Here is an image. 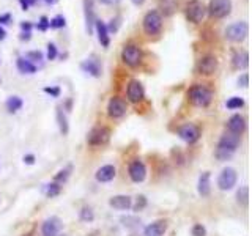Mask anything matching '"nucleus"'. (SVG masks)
Returning a JSON list of instances; mask_svg holds the SVG:
<instances>
[{
  "mask_svg": "<svg viewBox=\"0 0 252 236\" xmlns=\"http://www.w3.org/2000/svg\"><path fill=\"white\" fill-rule=\"evenodd\" d=\"M239 142H241L239 136L232 132H225L224 136L219 139V143L216 148V157L219 161H229V159L235 155L236 148L239 146Z\"/></svg>",
  "mask_w": 252,
  "mask_h": 236,
  "instance_id": "obj_1",
  "label": "nucleus"
},
{
  "mask_svg": "<svg viewBox=\"0 0 252 236\" xmlns=\"http://www.w3.org/2000/svg\"><path fill=\"white\" fill-rule=\"evenodd\" d=\"M188 99L195 107H208L213 101V92L205 85H192L188 90Z\"/></svg>",
  "mask_w": 252,
  "mask_h": 236,
  "instance_id": "obj_2",
  "label": "nucleus"
},
{
  "mask_svg": "<svg viewBox=\"0 0 252 236\" xmlns=\"http://www.w3.org/2000/svg\"><path fill=\"white\" fill-rule=\"evenodd\" d=\"M142 27L145 35L148 36H156L161 33L162 30V16L159 15V11L151 10L142 19Z\"/></svg>",
  "mask_w": 252,
  "mask_h": 236,
  "instance_id": "obj_3",
  "label": "nucleus"
},
{
  "mask_svg": "<svg viewBox=\"0 0 252 236\" xmlns=\"http://www.w3.org/2000/svg\"><path fill=\"white\" fill-rule=\"evenodd\" d=\"M248 35H249V25L244 21L233 22L225 29V38L232 43H241L248 38Z\"/></svg>",
  "mask_w": 252,
  "mask_h": 236,
  "instance_id": "obj_4",
  "label": "nucleus"
},
{
  "mask_svg": "<svg viewBox=\"0 0 252 236\" xmlns=\"http://www.w3.org/2000/svg\"><path fill=\"white\" fill-rule=\"evenodd\" d=\"M122 60L126 66L136 68L141 65L142 62V50L136 44H126L122 50Z\"/></svg>",
  "mask_w": 252,
  "mask_h": 236,
  "instance_id": "obj_5",
  "label": "nucleus"
},
{
  "mask_svg": "<svg viewBox=\"0 0 252 236\" xmlns=\"http://www.w3.org/2000/svg\"><path fill=\"white\" fill-rule=\"evenodd\" d=\"M186 17L189 22L192 24H200L204 21V17L206 15V8L205 5L200 2V0H189L186 5Z\"/></svg>",
  "mask_w": 252,
  "mask_h": 236,
  "instance_id": "obj_6",
  "label": "nucleus"
},
{
  "mask_svg": "<svg viewBox=\"0 0 252 236\" xmlns=\"http://www.w3.org/2000/svg\"><path fill=\"white\" fill-rule=\"evenodd\" d=\"M206 11L213 19H222L230 15L232 0H210Z\"/></svg>",
  "mask_w": 252,
  "mask_h": 236,
  "instance_id": "obj_7",
  "label": "nucleus"
},
{
  "mask_svg": "<svg viewBox=\"0 0 252 236\" xmlns=\"http://www.w3.org/2000/svg\"><path fill=\"white\" fill-rule=\"evenodd\" d=\"M110 139V129L106 126H98L87 134V143L92 146H101L106 145Z\"/></svg>",
  "mask_w": 252,
  "mask_h": 236,
  "instance_id": "obj_8",
  "label": "nucleus"
},
{
  "mask_svg": "<svg viewBox=\"0 0 252 236\" xmlns=\"http://www.w3.org/2000/svg\"><path fill=\"white\" fill-rule=\"evenodd\" d=\"M238 173L233 167H225L218 176V188L220 190H230L236 186Z\"/></svg>",
  "mask_w": 252,
  "mask_h": 236,
  "instance_id": "obj_9",
  "label": "nucleus"
},
{
  "mask_svg": "<svg viewBox=\"0 0 252 236\" xmlns=\"http://www.w3.org/2000/svg\"><path fill=\"white\" fill-rule=\"evenodd\" d=\"M178 136L183 142H186L189 145L195 143L200 139V127L192 125V123H186L178 129Z\"/></svg>",
  "mask_w": 252,
  "mask_h": 236,
  "instance_id": "obj_10",
  "label": "nucleus"
},
{
  "mask_svg": "<svg viewBox=\"0 0 252 236\" xmlns=\"http://www.w3.org/2000/svg\"><path fill=\"white\" fill-rule=\"evenodd\" d=\"M126 110H128V106H126V101L123 98L113 96L107 103V113L110 118H122Z\"/></svg>",
  "mask_w": 252,
  "mask_h": 236,
  "instance_id": "obj_11",
  "label": "nucleus"
},
{
  "mask_svg": "<svg viewBox=\"0 0 252 236\" xmlns=\"http://www.w3.org/2000/svg\"><path fill=\"white\" fill-rule=\"evenodd\" d=\"M80 69L84 73L93 76V78H101V74H103V65H101V62L96 55H90L88 59L82 62Z\"/></svg>",
  "mask_w": 252,
  "mask_h": 236,
  "instance_id": "obj_12",
  "label": "nucleus"
},
{
  "mask_svg": "<svg viewBox=\"0 0 252 236\" xmlns=\"http://www.w3.org/2000/svg\"><path fill=\"white\" fill-rule=\"evenodd\" d=\"M63 228V222L57 216H50L41 225V235L43 236H57Z\"/></svg>",
  "mask_w": 252,
  "mask_h": 236,
  "instance_id": "obj_13",
  "label": "nucleus"
},
{
  "mask_svg": "<svg viewBox=\"0 0 252 236\" xmlns=\"http://www.w3.org/2000/svg\"><path fill=\"white\" fill-rule=\"evenodd\" d=\"M218 69V59L214 55H205L202 57L197 63V73L204 76L214 74Z\"/></svg>",
  "mask_w": 252,
  "mask_h": 236,
  "instance_id": "obj_14",
  "label": "nucleus"
},
{
  "mask_svg": "<svg viewBox=\"0 0 252 236\" xmlns=\"http://www.w3.org/2000/svg\"><path fill=\"white\" fill-rule=\"evenodd\" d=\"M126 96H128L131 103H141V101L145 98L143 85L137 79H132L128 85V90H126Z\"/></svg>",
  "mask_w": 252,
  "mask_h": 236,
  "instance_id": "obj_15",
  "label": "nucleus"
},
{
  "mask_svg": "<svg viewBox=\"0 0 252 236\" xmlns=\"http://www.w3.org/2000/svg\"><path fill=\"white\" fill-rule=\"evenodd\" d=\"M84 15H85V30L88 35H93L94 30V8H93V0H84Z\"/></svg>",
  "mask_w": 252,
  "mask_h": 236,
  "instance_id": "obj_16",
  "label": "nucleus"
},
{
  "mask_svg": "<svg viewBox=\"0 0 252 236\" xmlns=\"http://www.w3.org/2000/svg\"><path fill=\"white\" fill-rule=\"evenodd\" d=\"M145 176H147V167H145V164L142 161H134L131 162L129 165V178L134 183H142L145 180Z\"/></svg>",
  "mask_w": 252,
  "mask_h": 236,
  "instance_id": "obj_17",
  "label": "nucleus"
},
{
  "mask_svg": "<svg viewBox=\"0 0 252 236\" xmlns=\"http://www.w3.org/2000/svg\"><path fill=\"white\" fill-rule=\"evenodd\" d=\"M227 129H229V132H232V134L241 136L243 131L246 129V120H244V117H241L239 113H236V115H232L229 118V121H227Z\"/></svg>",
  "mask_w": 252,
  "mask_h": 236,
  "instance_id": "obj_18",
  "label": "nucleus"
},
{
  "mask_svg": "<svg viewBox=\"0 0 252 236\" xmlns=\"http://www.w3.org/2000/svg\"><path fill=\"white\" fill-rule=\"evenodd\" d=\"M117 175V170L113 165L107 164V165H103V167H99L96 170V173H94V178H96L98 183H109L112 181L113 178Z\"/></svg>",
  "mask_w": 252,
  "mask_h": 236,
  "instance_id": "obj_19",
  "label": "nucleus"
},
{
  "mask_svg": "<svg viewBox=\"0 0 252 236\" xmlns=\"http://www.w3.org/2000/svg\"><path fill=\"white\" fill-rule=\"evenodd\" d=\"M94 30H96L98 35V41L103 47H109L110 44V36H109V30H107V25L101 21V19H96L94 21Z\"/></svg>",
  "mask_w": 252,
  "mask_h": 236,
  "instance_id": "obj_20",
  "label": "nucleus"
},
{
  "mask_svg": "<svg viewBox=\"0 0 252 236\" xmlns=\"http://www.w3.org/2000/svg\"><path fill=\"white\" fill-rule=\"evenodd\" d=\"M109 205L118 211H126L132 206V200L129 195H115L109 200Z\"/></svg>",
  "mask_w": 252,
  "mask_h": 236,
  "instance_id": "obj_21",
  "label": "nucleus"
},
{
  "mask_svg": "<svg viewBox=\"0 0 252 236\" xmlns=\"http://www.w3.org/2000/svg\"><path fill=\"white\" fill-rule=\"evenodd\" d=\"M167 230V222L166 220H156L153 224L145 227L143 236H164Z\"/></svg>",
  "mask_w": 252,
  "mask_h": 236,
  "instance_id": "obj_22",
  "label": "nucleus"
},
{
  "mask_svg": "<svg viewBox=\"0 0 252 236\" xmlns=\"http://www.w3.org/2000/svg\"><path fill=\"white\" fill-rule=\"evenodd\" d=\"M197 190L202 197H208L211 192V183H210V172H204L199 176V184H197Z\"/></svg>",
  "mask_w": 252,
  "mask_h": 236,
  "instance_id": "obj_23",
  "label": "nucleus"
},
{
  "mask_svg": "<svg viewBox=\"0 0 252 236\" xmlns=\"http://www.w3.org/2000/svg\"><path fill=\"white\" fill-rule=\"evenodd\" d=\"M16 66L19 69V73H22V74H35L38 71V66L33 65L32 62H29L25 57H19L16 60Z\"/></svg>",
  "mask_w": 252,
  "mask_h": 236,
  "instance_id": "obj_24",
  "label": "nucleus"
},
{
  "mask_svg": "<svg viewBox=\"0 0 252 236\" xmlns=\"http://www.w3.org/2000/svg\"><path fill=\"white\" fill-rule=\"evenodd\" d=\"M55 117H57V123H59V129L62 132V136H68L69 132V125H68V118L66 113L63 112V109L60 106H57L55 109Z\"/></svg>",
  "mask_w": 252,
  "mask_h": 236,
  "instance_id": "obj_25",
  "label": "nucleus"
},
{
  "mask_svg": "<svg viewBox=\"0 0 252 236\" xmlns=\"http://www.w3.org/2000/svg\"><path fill=\"white\" fill-rule=\"evenodd\" d=\"M176 6H178V2L176 0H159V15L162 16H172L176 11Z\"/></svg>",
  "mask_w": 252,
  "mask_h": 236,
  "instance_id": "obj_26",
  "label": "nucleus"
},
{
  "mask_svg": "<svg viewBox=\"0 0 252 236\" xmlns=\"http://www.w3.org/2000/svg\"><path fill=\"white\" fill-rule=\"evenodd\" d=\"M233 68L235 69H244L249 65V55L248 52H235L233 54Z\"/></svg>",
  "mask_w": 252,
  "mask_h": 236,
  "instance_id": "obj_27",
  "label": "nucleus"
},
{
  "mask_svg": "<svg viewBox=\"0 0 252 236\" xmlns=\"http://www.w3.org/2000/svg\"><path fill=\"white\" fill-rule=\"evenodd\" d=\"M43 192L46 197H49V199H54V197H57L60 192H62V186L59 183H47V184H44V188H43Z\"/></svg>",
  "mask_w": 252,
  "mask_h": 236,
  "instance_id": "obj_28",
  "label": "nucleus"
},
{
  "mask_svg": "<svg viewBox=\"0 0 252 236\" xmlns=\"http://www.w3.org/2000/svg\"><path fill=\"white\" fill-rule=\"evenodd\" d=\"M22 104H24V101L19 98V96H10L8 99H6V103H5L6 110H8L10 113L17 112L22 107Z\"/></svg>",
  "mask_w": 252,
  "mask_h": 236,
  "instance_id": "obj_29",
  "label": "nucleus"
},
{
  "mask_svg": "<svg viewBox=\"0 0 252 236\" xmlns=\"http://www.w3.org/2000/svg\"><path fill=\"white\" fill-rule=\"evenodd\" d=\"M227 109H230V110H236V109H241V107L244 106V99L243 98H239V96H232L227 99Z\"/></svg>",
  "mask_w": 252,
  "mask_h": 236,
  "instance_id": "obj_30",
  "label": "nucleus"
},
{
  "mask_svg": "<svg viewBox=\"0 0 252 236\" xmlns=\"http://www.w3.org/2000/svg\"><path fill=\"white\" fill-rule=\"evenodd\" d=\"M65 25H66V19L62 15H57L55 17L49 19V29H63Z\"/></svg>",
  "mask_w": 252,
  "mask_h": 236,
  "instance_id": "obj_31",
  "label": "nucleus"
},
{
  "mask_svg": "<svg viewBox=\"0 0 252 236\" xmlns=\"http://www.w3.org/2000/svg\"><path fill=\"white\" fill-rule=\"evenodd\" d=\"M236 199L239 205H248L249 202V188L248 186H241L239 190L236 192Z\"/></svg>",
  "mask_w": 252,
  "mask_h": 236,
  "instance_id": "obj_32",
  "label": "nucleus"
},
{
  "mask_svg": "<svg viewBox=\"0 0 252 236\" xmlns=\"http://www.w3.org/2000/svg\"><path fill=\"white\" fill-rule=\"evenodd\" d=\"M79 218L82 222H93L94 220V213L90 206H84L79 211Z\"/></svg>",
  "mask_w": 252,
  "mask_h": 236,
  "instance_id": "obj_33",
  "label": "nucleus"
},
{
  "mask_svg": "<svg viewBox=\"0 0 252 236\" xmlns=\"http://www.w3.org/2000/svg\"><path fill=\"white\" fill-rule=\"evenodd\" d=\"M25 59H27L29 62H32L35 65V63H43L44 57H43V52H40V50H30V52L25 54Z\"/></svg>",
  "mask_w": 252,
  "mask_h": 236,
  "instance_id": "obj_34",
  "label": "nucleus"
},
{
  "mask_svg": "<svg viewBox=\"0 0 252 236\" xmlns=\"http://www.w3.org/2000/svg\"><path fill=\"white\" fill-rule=\"evenodd\" d=\"M69 172H71V167L60 170L59 173H57V175L54 176V183H59V184H62V183L68 181V178H69Z\"/></svg>",
  "mask_w": 252,
  "mask_h": 236,
  "instance_id": "obj_35",
  "label": "nucleus"
},
{
  "mask_svg": "<svg viewBox=\"0 0 252 236\" xmlns=\"http://www.w3.org/2000/svg\"><path fill=\"white\" fill-rule=\"evenodd\" d=\"M192 236H206V228L202 224H195L191 230Z\"/></svg>",
  "mask_w": 252,
  "mask_h": 236,
  "instance_id": "obj_36",
  "label": "nucleus"
},
{
  "mask_svg": "<svg viewBox=\"0 0 252 236\" xmlns=\"http://www.w3.org/2000/svg\"><path fill=\"white\" fill-rule=\"evenodd\" d=\"M57 46L54 43H49L47 44V60H55L57 59Z\"/></svg>",
  "mask_w": 252,
  "mask_h": 236,
  "instance_id": "obj_37",
  "label": "nucleus"
},
{
  "mask_svg": "<svg viewBox=\"0 0 252 236\" xmlns=\"http://www.w3.org/2000/svg\"><path fill=\"white\" fill-rule=\"evenodd\" d=\"M44 93L50 94L52 98H59L60 96V88L59 87H44Z\"/></svg>",
  "mask_w": 252,
  "mask_h": 236,
  "instance_id": "obj_38",
  "label": "nucleus"
},
{
  "mask_svg": "<svg viewBox=\"0 0 252 236\" xmlns=\"http://www.w3.org/2000/svg\"><path fill=\"white\" fill-rule=\"evenodd\" d=\"M36 29L41 30V31H46V30L49 29V19H47L46 16H41L40 22L36 24Z\"/></svg>",
  "mask_w": 252,
  "mask_h": 236,
  "instance_id": "obj_39",
  "label": "nucleus"
},
{
  "mask_svg": "<svg viewBox=\"0 0 252 236\" xmlns=\"http://www.w3.org/2000/svg\"><path fill=\"white\" fill-rule=\"evenodd\" d=\"M145 205H147V199H145L143 195L137 197V203H136V206H134V211H141V209L145 208Z\"/></svg>",
  "mask_w": 252,
  "mask_h": 236,
  "instance_id": "obj_40",
  "label": "nucleus"
},
{
  "mask_svg": "<svg viewBox=\"0 0 252 236\" xmlns=\"http://www.w3.org/2000/svg\"><path fill=\"white\" fill-rule=\"evenodd\" d=\"M36 2H38V0H19V5H21V8L24 11H27L30 6H33Z\"/></svg>",
  "mask_w": 252,
  "mask_h": 236,
  "instance_id": "obj_41",
  "label": "nucleus"
},
{
  "mask_svg": "<svg viewBox=\"0 0 252 236\" xmlns=\"http://www.w3.org/2000/svg\"><path fill=\"white\" fill-rule=\"evenodd\" d=\"M238 85H241V87H244V88L249 85V76H248V73H244V74L239 76V79H238Z\"/></svg>",
  "mask_w": 252,
  "mask_h": 236,
  "instance_id": "obj_42",
  "label": "nucleus"
},
{
  "mask_svg": "<svg viewBox=\"0 0 252 236\" xmlns=\"http://www.w3.org/2000/svg\"><path fill=\"white\" fill-rule=\"evenodd\" d=\"M118 25H120V17L117 16L115 19H112V21H110V25L107 27V30H109V31H117Z\"/></svg>",
  "mask_w": 252,
  "mask_h": 236,
  "instance_id": "obj_43",
  "label": "nucleus"
},
{
  "mask_svg": "<svg viewBox=\"0 0 252 236\" xmlns=\"http://www.w3.org/2000/svg\"><path fill=\"white\" fill-rule=\"evenodd\" d=\"M32 29H33L32 22H21V30L24 33H32Z\"/></svg>",
  "mask_w": 252,
  "mask_h": 236,
  "instance_id": "obj_44",
  "label": "nucleus"
},
{
  "mask_svg": "<svg viewBox=\"0 0 252 236\" xmlns=\"http://www.w3.org/2000/svg\"><path fill=\"white\" fill-rule=\"evenodd\" d=\"M11 22V15L10 13H3V15H0V25L2 24H10Z\"/></svg>",
  "mask_w": 252,
  "mask_h": 236,
  "instance_id": "obj_45",
  "label": "nucleus"
},
{
  "mask_svg": "<svg viewBox=\"0 0 252 236\" xmlns=\"http://www.w3.org/2000/svg\"><path fill=\"white\" fill-rule=\"evenodd\" d=\"M24 162L27 165H33L35 164V156L33 155H25L24 156Z\"/></svg>",
  "mask_w": 252,
  "mask_h": 236,
  "instance_id": "obj_46",
  "label": "nucleus"
},
{
  "mask_svg": "<svg viewBox=\"0 0 252 236\" xmlns=\"http://www.w3.org/2000/svg\"><path fill=\"white\" fill-rule=\"evenodd\" d=\"M123 222H132V218H126V219H123ZM134 222H136V225H139V224H141V222H139L137 219H134ZM125 227H128V228H132V224H125Z\"/></svg>",
  "mask_w": 252,
  "mask_h": 236,
  "instance_id": "obj_47",
  "label": "nucleus"
},
{
  "mask_svg": "<svg viewBox=\"0 0 252 236\" xmlns=\"http://www.w3.org/2000/svg\"><path fill=\"white\" fill-rule=\"evenodd\" d=\"M19 38H21V41H29L30 38H32V33H24V31H22L21 36H19Z\"/></svg>",
  "mask_w": 252,
  "mask_h": 236,
  "instance_id": "obj_48",
  "label": "nucleus"
},
{
  "mask_svg": "<svg viewBox=\"0 0 252 236\" xmlns=\"http://www.w3.org/2000/svg\"><path fill=\"white\" fill-rule=\"evenodd\" d=\"M6 38V30L2 27V25H0V41H3Z\"/></svg>",
  "mask_w": 252,
  "mask_h": 236,
  "instance_id": "obj_49",
  "label": "nucleus"
},
{
  "mask_svg": "<svg viewBox=\"0 0 252 236\" xmlns=\"http://www.w3.org/2000/svg\"><path fill=\"white\" fill-rule=\"evenodd\" d=\"M43 2L46 5H55V3H59V0H43Z\"/></svg>",
  "mask_w": 252,
  "mask_h": 236,
  "instance_id": "obj_50",
  "label": "nucleus"
},
{
  "mask_svg": "<svg viewBox=\"0 0 252 236\" xmlns=\"http://www.w3.org/2000/svg\"><path fill=\"white\" fill-rule=\"evenodd\" d=\"M131 2L134 3L136 6H141V5H143V2H145V0H131Z\"/></svg>",
  "mask_w": 252,
  "mask_h": 236,
  "instance_id": "obj_51",
  "label": "nucleus"
},
{
  "mask_svg": "<svg viewBox=\"0 0 252 236\" xmlns=\"http://www.w3.org/2000/svg\"><path fill=\"white\" fill-rule=\"evenodd\" d=\"M99 2H103V3H106V5H109V3H112V0H99Z\"/></svg>",
  "mask_w": 252,
  "mask_h": 236,
  "instance_id": "obj_52",
  "label": "nucleus"
},
{
  "mask_svg": "<svg viewBox=\"0 0 252 236\" xmlns=\"http://www.w3.org/2000/svg\"><path fill=\"white\" fill-rule=\"evenodd\" d=\"M57 236H68V235H57Z\"/></svg>",
  "mask_w": 252,
  "mask_h": 236,
  "instance_id": "obj_53",
  "label": "nucleus"
},
{
  "mask_svg": "<svg viewBox=\"0 0 252 236\" xmlns=\"http://www.w3.org/2000/svg\"><path fill=\"white\" fill-rule=\"evenodd\" d=\"M0 82H2V79H0Z\"/></svg>",
  "mask_w": 252,
  "mask_h": 236,
  "instance_id": "obj_54",
  "label": "nucleus"
}]
</instances>
